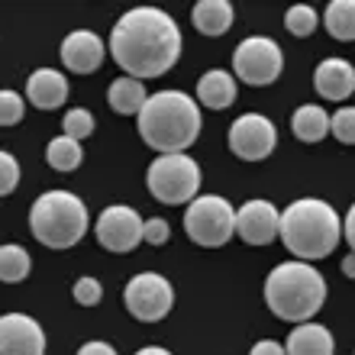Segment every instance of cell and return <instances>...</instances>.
<instances>
[{
    "mask_svg": "<svg viewBox=\"0 0 355 355\" xmlns=\"http://www.w3.org/2000/svg\"><path fill=\"white\" fill-rule=\"evenodd\" d=\"M110 55L126 78H162L181 55V29L159 7H132L110 33Z\"/></svg>",
    "mask_w": 355,
    "mask_h": 355,
    "instance_id": "cell-1",
    "label": "cell"
},
{
    "mask_svg": "<svg viewBox=\"0 0 355 355\" xmlns=\"http://www.w3.org/2000/svg\"><path fill=\"white\" fill-rule=\"evenodd\" d=\"M136 123L149 149L159 155H178L200 136V107L184 91H159L146 97Z\"/></svg>",
    "mask_w": 355,
    "mask_h": 355,
    "instance_id": "cell-2",
    "label": "cell"
},
{
    "mask_svg": "<svg viewBox=\"0 0 355 355\" xmlns=\"http://www.w3.org/2000/svg\"><path fill=\"white\" fill-rule=\"evenodd\" d=\"M278 239L297 262H320L339 245V214L320 197H300L278 214Z\"/></svg>",
    "mask_w": 355,
    "mask_h": 355,
    "instance_id": "cell-3",
    "label": "cell"
},
{
    "mask_svg": "<svg viewBox=\"0 0 355 355\" xmlns=\"http://www.w3.org/2000/svg\"><path fill=\"white\" fill-rule=\"evenodd\" d=\"M327 300V281L307 262H281L265 278V304L284 323H307Z\"/></svg>",
    "mask_w": 355,
    "mask_h": 355,
    "instance_id": "cell-4",
    "label": "cell"
},
{
    "mask_svg": "<svg viewBox=\"0 0 355 355\" xmlns=\"http://www.w3.org/2000/svg\"><path fill=\"white\" fill-rule=\"evenodd\" d=\"M91 216H87L85 200L71 191H46L36 197L29 210V230L42 245L49 249H71L85 239Z\"/></svg>",
    "mask_w": 355,
    "mask_h": 355,
    "instance_id": "cell-5",
    "label": "cell"
},
{
    "mask_svg": "<svg viewBox=\"0 0 355 355\" xmlns=\"http://www.w3.org/2000/svg\"><path fill=\"white\" fill-rule=\"evenodd\" d=\"M146 184H149V194L162 204H191L200 191V165L187 152L159 155L146 171Z\"/></svg>",
    "mask_w": 355,
    "mask_h": 355,
    "instance_id": "cell-6",
    "label": "cell"
},
{
    "mask_svg": "<svg viewBox=\"0 0 355 355\" xmlns=\"http://www.w3.org/2000/svg\"><path fill=\"white\" fill-rule=\"evenodd\" d=\"M236 210L233 204L220 194L194 197L184 210V233L191 243L204 245V249H220L233 239Z\"/></svg>",
    "mask_w": 355,
    "mask_h": 355,
    "instance_id": "cell-7",
    "label": "cell"
},
{
    "mask_svg": "<svg viewBox=\"0 0 355 355\" xmlns=\"http://www.w3.org/2000/svg\"><path fill=\"white\" fill-rule=\"evenodd\" d=\"M281 68H284L281 46L268 36L243 39L233 52V71L243 85H252V87L275 85V81L281 78Z\"/></svg>",
    "mask_w": 355,
    "mask_h": 355,
    "instance_id": "cell-8",
    "label": "cell"
},
{
    "mask_svg": "<svg viewBox=\"0 0 355 355\" xmlns=\"http://www.w3.org/2000/svg\"><path fill=\"white\" fill-rule=\"evenodd\" d=\"M123 304L142 323H159L171 313L175 288L168 278H162L155 271H142V275H132V281L123 288Z\"/></svg>",
    "mask_w": 355,
    "mask_h": 355,
    "instance_id": "cell-9",
    "label": "cell"
},
{
    "mask_svg": "<svg viewBox=\"0 0 355 355\" xmlns=\"http://www.w3.org/2000/svg\"><path fill=\"white\" fill-rule=\"evenodd\" d=\"M278 146V130L265 113H243L230 126V149L243 162H262L268 159Z\"/></svg>",
    "mask_w": 355,
    "mask_h": 355,
    "instance_id": "cell-10",
    "label": "cell"
},
{
    "mask_svg": "<svg viewBox=\"0 0 355 355\" xmlns=\"http://www.w3.org/2000/svg\"><path fill=\"white\" fill-rule=\"evenodd\" d=\"M94 236L107 252H132L142 243V216L126 204H113L101 210L97 223H94Z\"/></svg>",
    "mask_w": 355,
    "mask_h": 355,
    "instance_id": "cell-11",
    "label": "cell"
},
{
    "mask_svg": "<svg viewBox=\"0 0 355 355\" xmlns=\"http://www.w3.org/2000/svg\"><path fill=\"white\" fill-rule=\"evenodd\" d=\"M278 207L271 200H245L236 210L233 233L249 245H268L278 239Z\"/></svg>",
    "mask_w": 355,
    "mask_h": 355,
    "instance_id": "cell-12",
    "label": "cell"
},
{
    "mask_svg": "<svg viewBox=\"0 0 355 355\" xmlns=\"http://www.w3.org/2000/svg\"><path fill=\"white\" fill-rule=\"evenodd\" d=\"M0 355H46V333L26 313L0 317Z\"/></svg>",
    "mask_w": 355,
    "mask_h": 355,
    "instance_id": "cell-13",
    "label": "cell"
},
{
    "mask_svg": "<svg viewBox=\"0 0 355 355\" xmlns=\"http://www.w3.org/2000/svg\"><path fill=\"white\" fill-rule=\"evenodd\" d=\"M103 55H107V46L91 29H75L62 42V65L75 75H94L103 65Z\"/></svg>",
    "mask_w": 355,
    "mask_h": 355,
    "instance_id": "cell-14",
    "label": "cell"
},
{
    "mask_svg": "<svg viewBox=\"0 0 355 355\" xmlns=\"http://www.w3.org/2000/svg\"><path fill=\"white\" fill-rule=\"evenodd\" d=\"M313 87L323 101H349L355 91V68L346 58H323L313 71Z\"/></svg>",
    "mask_w": 355,
    "mask_h": 355,
    "instance_id": "cell-15",
    "label": "cell"
},
{
    "mask_svg": "<svg viewBox=\"0 0 355 355\" xmlns=\"http://www.w3.org/2000/svg\"><path fill=\"white\" fill-rule=\"evenodd\" d=\"M26 97L36 110H55L68 101V78L55 68H36L26 78Z\"/></svg>",
    "mask_w": 355,
    "mask_h": 355,
    "instance_id": "cell-16",
    "label": "cell"
},
{
    "mask_svg": "<svg viewBox=\"0 0 355 355\" xmlns=\"http://www.w3.org/2000/svg\"><path fill=\"white\" fill-rule=\"evenodd\" d=\"M333 349H336L333 333L327 327L313 323V320H307V323H297L288 333L284 355H333Z\"/></svg>",
    "mask_w": 355,
    "mask_h": 355,
    "instance_id": "cell-17",
    "label": "cell"
},
{
    "mask_svg": "<svg viewBox=\"0 0 355 355\" xmlns=\"http://www.w3.org/2000/svg\"><path fill=\"white\" fill-rule=\"evenodd\" d=\"M191 19L200 36H223L233 26V3L230 0H197Z\"/></svg>",
    "mask_w": 355,
    "mask_h": 355,
    "instance_id": "cell-18",
    "label": "cell"
},
{
    "mask_svg": "<svg viewBox=\"0 0 355 355\" xmlns=\"http://www.w3.org/2000/svg\"><path fill=\"white\" fill-rule=\"evenodd\" d=\"M197 101L210 110H226L236 101V78L230 71H207L197 81Z\"/></svg>",
    "mask_w": 355,
    "mask_h": 355,
    "instance_id": "cell-19",
    "label": "cell"
},
{
    "mask_svg": "<svg viewBox=\"0 0 355 355\" xmlns=\"http://www.w3.org/2000/svg\"><path fill=\"white\" fill-rule=\"evenodd\" d=\"M291 130L300 142H320L329 136V113L317 103H304L291 116Z\"/></svg>",
    "mask_w": 355,
    "mask_h": 355,
    "instance_id": "cell-20",
    "label": "cell"
},
{
    "mask_svg": "<svg viewBox=\"0 0 355 355\" xmlns=\"http://www.w3.org/2000/svg\"><path fill=\"white\" fill-rule=\"evenodd\" d=\"M149 91L142 87V81L136 78H116L110 85V94H107V101H110V110L113 113H123V116H139L142 103H146Z\"/></svg>",
    "mask_w": 355,
    "mask_h": 355,
    "instance_id": "cell-21",
    "label": "cell"
},
{
    "mask_svg": "<svg viewBox=\"0 0 355 355\" xmlns=\"http://www.w3.org/2000/svg\"><path fill=\"white\" fill-rule=\"evenodd\" d=\"M29 271H33V259H29V252L23 245H17V243L0 245V281H3V284L26 281Z\"/></svg>",
    "mask_w": 355,
    "mask_h": 355,
    "instance_id": "cell-22",
    "label": "cell"
},
{
    "mask_svg": "<svg viewBox=\"0 0 355 355\" xmlns=\"http://www.w3.org/2000/svg\"><path fill=\"white\" fill-rule=\"evenodd\" d=\"M327 33L339 42H352L355 39V3L352 0H333L323 13Z\"/></svg>",
    "mask_w": 355,
    "mask_h": 355,
    "instance_id": "cell-23",
    "label": "cell"
},
{
    "mask_svg": "<svg viewBox=\"0 0 355 355\" xmlns=\"http://www.w3.org/2000/svg\"><path fill=\"white\" fill-rule=\"evenodd\" d=\"M46 162L52 165L55 171H75L81 162H85V149H81V142L68 139V136H55V139L46 146Z\"/></svg>",
    "mask_w": 355,
    "mask_h": 355,
    "instance_id": "cell-24",
    "label": "cell"
},
{
    "mask_svg": "<svg viewBox=\"0 0 355 355\" xmlns=\"http://www.w3.org/2000/svg\"><path fill=\"white\" fill-rule=\"evenodd\" d=\"M320 26V13L313 7H307V3H294V7L284 13V29H288L291 36H313Z\"/></svg>",
    "mask_w": 355,
    "mask_h": 355,
    "instance_id": "cell-25",
    "label": "cell"
},
{
    "mask_svg": "<svg viewBox=\"0 0 355 355\" xmlns=\"http://www.w3.org/2000/svg\"><path fill=\"white\" fill-rule=\"evenodd\" d=\"M62 126H65V132H62V136L81 142V139H87V136L94 132V116H91V110H85V107H71V110L65 113Z\"/></svg>",
    "mask_w": 355,
    "mask_h": 355,
    "instance_id": "cell-26",
    "label": "cell"
},
{
    "mask_svg": "<svg viewBox=\"0 0 355 355\" xmlns=\"http://www.w3.org/2000/svg\"><path fill=\"white\" fill-rule=\"evenodd\" d=\"M23 113H26V101L17 91L3 87L0 91V126H17L23 120Z\"/></svg>",
    "mask_w": 355,
    "mask_h": 355,
    "instance_id": "cell-27",
    "label": "cell"
},
{
    "mask_svg": "<svg viewBox=\"0 0 355 355\" xmlns=\"http://www.w3.org/2000/svg\"><path fill=\"white\" fill-rule=\"evenodd\" d=\"M329 132H333L343 146H352L355 142V110L352 107H339V110L329 116Z\"/></svg>",
    "mask_w": 355,
    "mask_h": 355,
    "instance_id": "cell-28",
    "label": "cell"
},
{
    "mask_svg": "<svg viewBox=\"0 0 355 355\" xmlns=\"http://www.w3.org/2000/svg\"><path fill=\"white\" fill-rule=\"evenodd\" d=\"M17 184H19V162L10 152L0 149V197L13 194Z\"/></svg>",
    "mask_w": 355,
    "mask_h": 355,
    "instance_id": "cell-29",
    "label": "cell"
},
{
    "mask_svg": "<svg viewBox=\"0 0 355 355\" xmlns=\"http://www.w3.org/2000/svg\"><path fill=\"white\" fill-rule=\"evenodd\" d=\"M71 294H75V300L81 304V307H97L103 297V288L97 278H78L75 288H71Z\"/></svg>",
    "mask_w": 355,
    "mask_h": 355,
    "instance_id": "cell-30",
    "label": "cell"
},
{
    "mask_svg": "<svg viewBox=\"0 0 355 355\" xmlns=\"http://www.w3.org/2000/svg\"><path fill=\"white\" fill-rule=\"evenodd\" d=\"M171 236V226L168 220H162V216H152V220H142V243L149 245H165Z\"/></svg>",
    "mask_w": 355,
    "mask_h": 355,
    "instance_id": "cell-31",
    "label": "cell"
},
{
    "mask_svg": "<svg viewBox=\"0 0 355 355\" xmlns=\"http://www.w3.org/2000/svg\"><path fill=\"white\" fill-rule=\"evenodd\" d=\"M78 355H116V349L110 343H101V339H94V343H85V346L78 349Z\"/></svg>",
    "mask_w": 355,
    "mask_h": 355,
    "instance_id": "cell-32",
    "label": "cell"
},
{
    "mask_svg": "<svg viewBox=\"0 0 355 355\" xmlns=\"http://www.w3.org/2000/svg\"><path fill=\"white\" fill-rule=\"evenodd\" d=\"M339 236L346 239V245H355V207H349L346 220L339 223Z\"/></svg>",
    "mask_w": 355,
    "mask_h": 355,
    "instance_id": "cell-33",
    "label": "cell"
},
{
    "mask_svg": "<svg viewBox=\"0 0 355 355\" xmlns=\"http://www.w3.org/2000/svg\"><path fill=\"white\" fill-rule=\"evenodd\" d=\"M249 355H284V346L275 343V339H262V343H255Z\"/></svg>",
    "mask_w": 355,
    "mask_h": 355,
    "instance_id": "cell-34",
    "label": "cell"
},
{
    "mask_svg": "<svg viewBox=\"0 0 355 355\" xmlns=\"http://www.w3.org/2000/svg\"><path fill=\"white\" fill-rule=\"evenodd\" d=\"M343 275H346V278H355V259H352V255H346V259H343Z\"/></svg>",
    "mask_w": 355,
    "mask_h": 355,
    "instance_id": "cell-35",
    "label": "cell"
},
{
    "mask_svg": "<svg viewBox=\"0 0 355 355\" xmlns=\"http://www.w3.org/2000/svg\"><path fill=\"white\" fill-rule=\"evenodd\" d=\"M136 355H171L168 349H162V346H146V349H139Z\"/></svg>",
    "mask_w": 355,
    "mask_h": 355,
    "instance_id": "cell-36",
    "label": "cell"
}]
</instances>
